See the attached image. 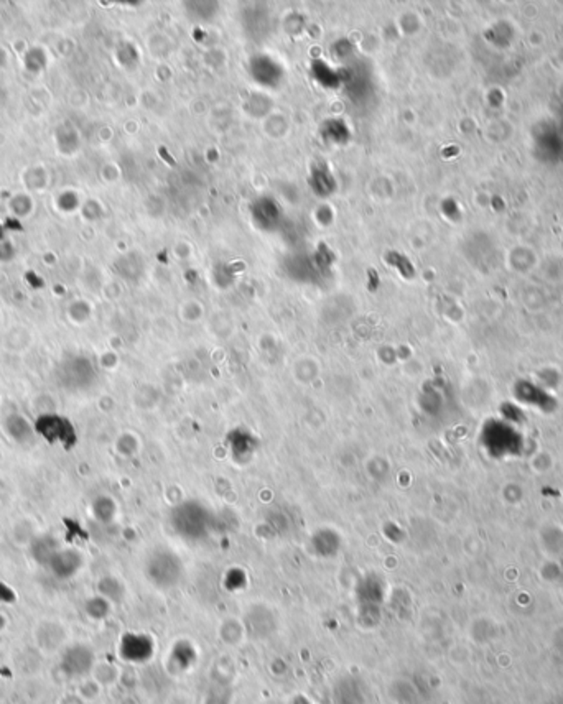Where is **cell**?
<instances>
[{"mask_svg": "<svg viewBox=\"0 0 563 704\" xmlns=\"http://www.w3.org/2000/svg\"><path fill=\"white\" fill-rule=\"evenodd\" d=\"M89 367H83L79 362H68L60 370V383L61 387L67 390H84L91 386L92 382V370Z\"/></svg>", "mask_w": 563, "mask_h": 704, "instance_id": "cell-2", "label": "cell"}, {"mask_svg": "<svg viewBox=\"0 0 563 704\" xmlns=\"http://www.w3.org/2000/svg\"><path fill=\"white\" fill-rule=\"evenodd\" d=\"M50 568L61 578H68L79 568V556L74 551H56L50 560Z\"/></svg>", "mask_w": 563, "mask_h": 704, "instance_id": "cell-4", "label": "cell"}, {"mask_svg": "<svg viewBox=\"0 0 563 704\" xmlns=\"http://www.w3.org/2000/svg\"><path fill=\"white\" fill-rule=\"evenodd\" d=\"M92 512L99 520H109L114 514V504L107 497H99V499L94 500Z\"/></svg>", "mask_w": 563, "mask_h": 704, "instance_id": "cell-6", "label": "cell"}, {"mask_svg": "<svg viewBox=\"0 0 563 704\" xmlns=\"http://www.w3.org/2000/svg\"><path fill=\"white\" fill-rule=\"evenodd\" d=\"M34 428L35 435L43 438L46 443L63 446L67 451H71L78 443V431L71 420L58 413H43L36 416Z\"/></svg>", "mask_w": 563, "mask_h": 704, "instance_id": "cell-1", "label": "cell"}, {"mask_svg": "<svg viewBox=\"0 0 563 704\" xmlns=\"http://www.w3.org/2000/svg\"><path fill=\"white\" fill-rule=\"evenodd\" d=\"M292 704H312V701H310V699H307V698H303V696H298V698L293 699Z\"/></svg>", "mask_w": 563, "mask_h": 704, "instance_id": "cell-7", "label": "cell"}, {"mask_svg": "<svg viewBox=\"0 0 563 704\" xmlns=\"http://www.w3.org/2000/svg\"><path fill=\"white\" fill-rule=\"evenodd\" d=\"M122 652L130 660H144L152 655V642L140 635H129L122 644Z\"/></svg>", "mask_w": 563, "mask_h": 704, "instance_id": "cell-5", "label": "cell"}, {"mask_svg": "<svg viewBox=\"0 0 563 704\" xmlns=\"http://www.w3.org/2000/svg\"><path fill=\"white\" fill-rule=\"evenodd\" d=\"M4 428H6V433L18 444H25L34 439L35 436L34 423H30L25 416L18 415V413H12L7 416L4 421Z\"/></svg>", "mask_w": 563, "mask_h": 704, "instance_id": "cell-3", "label": "cell"}]
</instances>
